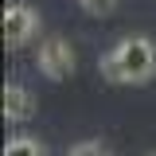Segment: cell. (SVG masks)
<instances>
[{
    "label": "cell",
    "mask_w": 156,
    "mask_h": 156,
    "mask_svg": "<svg viewBox=\"0 0 156 156\" xmlns=\"http://www.w3.org/2000/svg\"><path fill=\"white\" fill-rule=\"evenodd\" d=\"M35 31H39V16L31 4H8L4 8V47L8 51L27 47Z\"/></svg>",
    "instance_id": "3"
},
{
    "label": "cell",
    "mask_w": 156,
    "mask_h": 156,
    "mask_svg": "<svg viewBox=\"0 0 156 156\" xmlns=\"http://www.w3.org/2000/svg\"><path fill=\"white\" fill-rule=\"evenodd\" d=\"M35 62H39V70H43V78H51V82H62V78H70V74H74L78 55H74V47H70L62 35H47L43 43H39Z\"/></svg>",
    "instance_id": "2"
},
{
    "label": "cell",
    "mask_w": 156,
    "mask_h": 156,
    "mask_svg": "<svg viewBox=\"0 0 156 156\" xmlns=\"http://www.w3.org/2000/svg\"><path fill=\"white\" fill-rule=\"evenodd\" d=\"M4 156H47V152H43V144L35 136H16V140H8Z\"/></svg>",
    "instance_id": "5"
},
{
    "label": "cell",
    "mask_w": 156,
    "mask_h": 156,
    "mask_svg": "<svg viewBox=\"0 0 156 156\" xmlns=\"http://www.w3.org/2000/svg\"><path fill=\"white\" fill-rule=\"evenodd\" d=\"M148 156H156V152H148Z\"/></svg>",
    "instance_id": "8"
},
{
    "label": "cell",
    "mask_w": 156,
    "mask_h": 156,
    "mask_svg": "<svg viewBox=\"0 0 156 156\" xmlns=\"http://www.w3.org/2000/svg\"><path fill=\"white\" fill-rule=\"evenodd\" d=\"M31 109H35V98H31L27 86H16V82L4 86V117L8 121H27Z\"/></svg>",
    "instance_id": "4"
},
{
    "label": "cell",
    "mask_w": 156,
    "mask_h": 156,
    "mask_svg": "<svg viewBox=\"0 0 156 156\" xmlns=\"http://www.w3.org/2000/svg\"><path fill=\"white\" fill-rule=\"evenodd\" d=\"M66 156H113V152H109L101 140H82V144H78V148H70Z\"/></svg>",
    "instance_id": "6"
},
{
    "label": "cell",
    "mask_w": 156,
    "mask_h": 156,
    "mask_svg": "<svg viewBox=\"0 0 156 156\" xmlns=\"http://www.w3.org/2000/svg\"><path fill=\"white\" fill-rule=\"evenodd\" d=\"M101 74L109 82H148L156 74V43L148 35L121 39L113 51L101 58Z\"/></svg>",
    "instance_id": "1"
},
{
    "label": "cell",
    "mask_w": 156,
    "mask_h": 156,
    "mask_svg": "<svg viewBox=\"0 0 156 156\" xmlns=\"http://www.w3.org/2000/svg\"><path fill=\"white\" fill-rule=\"evenodd\" d=\"M86 12H94V16H105V12H113L117 8V0H78Z\"/></svg>",
    "instance_id": "7"
}]
</instances>
